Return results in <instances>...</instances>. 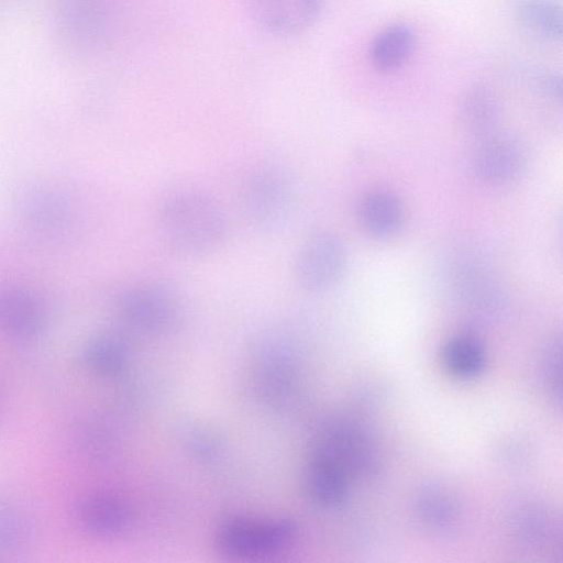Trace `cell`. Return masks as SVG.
<instances>
[{
	"mask_svg": "<svg viewBox=\"0 0 563 563\" xmlns=\"http://www.w3.org/2000/svg\"><path fill=\"white\" fill-rule=\"evenodd\" d=\"M33 536L31 515L16 504L0 501V554L23 550L31 543Z\"/></svg>",
	"mask_w": 563,
	"mask_h": 563,
	"instance_id": "obj_19",
	"label": "cell"
},
{
	"mask_svg": "<svg viewBox=\"0 0 563 563\" xmlns=\"http://www.w3.org/2000/svg\"><path fill=\"white\" fill-rule=\"evenodd\" d=\"M515 15L531 36L549 43H561L563 11L559 0H518Z\"/></svg>",
	"mask_w": 563,
	"mask_h": 563,
	"instance_id": "obj_15",
	"label": "cell"
},
{
	"mask_svg": "<svg viewBox=\"0 0 563 563\" xmlns=\"http://www.w3.org/2000/svg\"><path fill=\"white\" fill-rule=\"evenodd\" d=\"M456 114L459 123L468 134L483 139L496 132L500 103L489 87L475 84L459 98Z\"/></svg>",
	"mask_w": 563,
	"mask_h": 563,
	"instance_id": "obj_11",
	"label": "cell"
},
{
	"mask_svg": "<svg viewBox=\"0 0 563 563\" xmlns=\"http://www.w3.org/2000/svg\"><path fill=\"white\" fill-rule=\"evenodd\" d=\"M306 485L314 501L335 506L346 492L344 470L331 460L316 455L308 468Z\"/></svg>",
	"mask_w": 563,
	"mask_h": 563,
	"instance_id": "obj_17",
	"label": "cell"
},
{
	"mask_svg": "<svg viewBox=\"0 0 563 563\" xmlns=\"http://www.w3.org/2000/svg\"><path fill=\"white\" fill-rule=\"evenodd\" d=\"M1 398H2V395H1V389H0V405H1Z\"/></svg>",
	"mask_w": 563,
	"mask_h": 563,
	"instance_id": "obj_21",
	"label": "cell"
},
{
	"mask_svg": "<svg viewBox=\"0 0 563 563\" xmlns=\"http://www.w3.org/2000/svg\"><path fill=\"white\" fill-rule=\"evenodd\" d=\"M295 537L292 522L285 519L252 521L232 519L218 530L220 550L238 558H261L274 554L288 545Z\"/></svg>",
	"mask_w": 563,
	"mask_h": 563,
	"instance_id": "obj_6",
	"label": "cell"
},
{
	"mask_svg": "<svg viewBox=\"0 0 563 563\" xmlns=\"http://www.w3.org/2000/svg\"><path fill=\"white\" fill-rule=\"evenodd\" d=\"M80 362L90 373L113 377L119 375L128 362V347L122 339L113 334H98L84 344Z\"/></svg>",
	"mask_w": 563,
	"mask_h": 563,
	"instance_id": "obj_16",
	"label": "cell"
},
{
	"mask_svg": "<svg viewBox=\"0 0 563 563\" xmlns=\"http://www.w3.org/2000/svg\"><path fill=\"white\" fill-rule=\"evenodd\" d=\"M347 251L339 235L320 230L309 235L298 250L295 276L301 289L322 294L334 288L344 275Z\"/></svg>",
	"mask_w": 563,
	"mask_h": 563,
	"instance_id": "obj_5",
	"label": "cell"
},
{
	"mask_svg": "<svg viewBox=\"0 0 563 563\" xmlns=\"http://www.w3.org/2000/svg\"><path fill=\"white\" fill-rule=\"evenodd\" d=\"M74 518L81 530L97 538H112L129 525L130 510L118 496L109 493H88L74 506Z\"/></svg>",
	"mask_w": 563,
	"mask_h": 563,
	"instance_id": "obj_10",
	"label": "cell"
},
{
	"mask_svg": "<svg viewBox=\"0 0 563 563\" xmlns=\"http://www.w3.org/2000/svg\"><path fill=\"white\" fill-rule=\"evenodd\" d=\"M540 89L550 97L561 99L562 78L555 74H543L539 80Z\"/></svg>",
	"mask_w": 563,
	"mask_h": 563,
	"instance_id": "obj_20",
	"label": "cell"
},
{
	"mask_svg": "<svg viewBox=\"0 0 563 563\" xmlns=\"http://www.w3.org/2000/svg\"><path fill=\"white\" fill-rule=\"evenodd\" d=\"M118 314L134 331L161 333L177 324L181 316V303L176 291L168 285L143 280L121 294Z\"/></svg>",
	"mask_w": 563,
	"mask_h": 563,
	"instance_id": "obj_3",
	"label": "cell"
},
{
	"mask_svg": "<svg viewBox=\"0 0 563 563\" xmlns=\"http://www.w3.org/2000/svg\"><path fill=\"white\" fill-rule=\"evenodd\" d=\"M47 311L33 292L15 287H0V334L16 343H33L45 332Z\"/></svg>",
	"mask_w": 563,
	"mask_h": 563,
	"instance_id": "obj_7",
	"label": "cell"
},
{
	"mask_svg": "<svg viewBox=\"0 0 563 563\" xmlns=\"http://www.w3.org/2000/svg\"><path fill=\"white\" fill-rule=\"evenodd\" d=\"M415 46L416 34L409 24H389L380 30L371 43V64L379 73H395L409 60Z\"/></svg>",
	"mask_w": 563,
	"mask_h": 563,
	"instance_id": "obj_14",
	"label": "cell"
},
{
	"mask_svg": "<svg viewBox=\"0 0 563 563\" xmlns=\"http://www.w3.org/2000/svg\"><path fill=\"white\" fill-rule=\"evenodd\" d=\"M526 162L522 145L511 135L493 133L481 139L472 158L475 176L487 185L500 186L515 180Z\"/></svg>",
	"mask_w": 563,
	"mask_h": 563,
	"instance_id": "obj_9",
	"label": "cell"
},
{
	"mask_svg": "<svg viewBox=\"0 0 563 563\" xmlns=\"http://www.w3.org/2000/svg\"><path fill=\"white\" fill-rule=\"evenodd\" d=\"M357 214L364 231L376 240L395 236L405 218L400 200L385 190L366 192L360 200Z\"/></svg>",
	"mask_w": 563,
	"mask_h": 563,
	"instance_id": "obj_12",
	"label": "cell"
},
{
	"mask_svg": "<svg viewBox=\"0 0 563 563\" xmlns=\"http://www.w3.org/2000/svg\"><path fill=\"white\" fill-rule=\"evenodd\" d=\"M20 214L33 232L51 236L66 230L70 216L66 201L47 189L27 192L21 200Z\"/></svg>",
	"mask_w": 563,
	"mask_h": 563,
	"instance_id": "obj_13",
	"label": "cell"
},
{
	"mask_svg": "<svg viewBox=\"0 0 563 563\" xmlns=\"http://www.w3.org/2000/svg\"><path fill=\"white\" fill-rule=\"evenodd\" d=\"M164 245L185 258H199L218 251L229 234L222 206L206 192L180 189L166 195L156 211Z\"/></svg>",
	"mask_w": 563,
	"mask_h": 563,
	"instance_id": "obj_1",
	"label": "cell"
},
{
	"mask_svg": "<svg viewBox=\"0 0 563 563\" xmlns=\"http://www.w3.org/2000/svg\"><path fill=\"white\" fill-rule=\"evenodd\" d=\"M252 21L282 37L301 34L319 19L322 0H245Z\"/></svg>",
	"mask_w": 563,
	"mask_h": 563,
	"instance_id": "obj_8",
	"label": "cell"
},
{
	"mask_svg": "<svg viewBox=\"0 0 563 563\" xmlns=\"http://www.w3.org/2000/svg\"><path fill=\"white\" fill-rule=\"evenodd\" d=\"M240 206L247 222L262 232L282 229L295 207V188L279 167L261 166L244 180Z\"/></svg>",
	"mask_w": 563,
	"mask_h": 563,
	"instance_id": "obj_2",
	"label": "cell"
},
{
	"mask_svg": "<svg viewBox=\"0 0 563 563\" xmlns=\"http://www.w3.org/2000/svg\"><path fill=\"white\" fill-rule=\"evenodd\" d=\"M55 20L64 40L76 48L104 44L118 24L119 0H55Z\"/></svg>",
	"mask_w": 563,
	"mask_h": 563,
	"instance_id": "obj_4",
	"label": "cell"
},
{
	"mask_svg": "<svg viewBox=\"0 0 563 563\" xmlns=\"http://www.w3.org/2000/svg\"><path fill=\"white\" fill-rule=\"evenodd\" d=\"M445 368L455 377L473 378L484 368L485 353L482 344L468 335L452 338L443 347Z\"/></svg>",
	"mask_w": 563,
	"mask_h": 563,
	"instance_id": "obj_18",
	"label": "cell"
}]
</instances>
